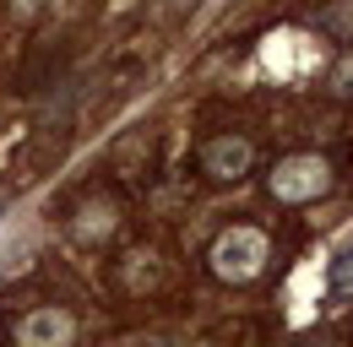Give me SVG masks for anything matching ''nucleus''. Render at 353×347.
Segmentation results:
<instances>
[{
	"mask_svg": "<svg viewBox=\"0 0 353 347\" xmlns=\"http://www.w3.org/2000/svg\"><path fill=\"white\" fill-rule=\"evenodd\" d=\"M266 260H272V239L256 222H228L218 239L207 244V271L218 282H228V288H250L266 271Z\"/></svg>",
	"mask_w": 353,
	"mask_h": 347,
	"instance_id": "obj_1",
	"label": "nucleus"
},
{
	"mask_svg": "<svg viewBox=\"0 0 353 347\" xmlns=\"http://www.w3.org/2000/svg\"><path fill=\"white\" fill-rule=\"evenodd\" d=\"M266 190L277 201H288V207H310V201H321V196L337 190L332 158H321V152H288L277 169L266 174Z\"/></svg>",
	"mask_w": 353,
	"mask_h": 347,
	"instance_id": "obj_2",
	"label": "nucleus"
},
{
	"mask_svg": "<svg viewBox=\"0 0 353 347\" xmlns=\"http://www.w3.org/2000/svg\"><path fill=\"white\" fill-rule=\"evenodd\" d=\"M250 169H256V141L250 136H212L201 147V174L212 185H239Z\"/></svg>",
	"mask_w": 353,
	"mask_h": 347,
	"instance_id": "obj_3",
	"label": "nucleus"
},
{
	"mask_svg": "<svg viewBox=\"0 0 353 347\" xmlns=\"http://www.w3.org/2000/svg\"><path fill=\"white\" fill-rule=\"evenodd\" d=\"M163 255L152 250V244H136V250H125L120 255V266H114V277H120V288L131 293V299H147V293H158L163 288Z\"/></svg>",
	"mask_w": 353,
	"mask_h": 347,
	"instance_id": "obj_4",
	"label": "nucleus"
},
{
	"mask_svg": "<svg viewBox=\"0 0 353 347\" xmlns=\"http://www.w3.org/2000/svg\"><path fill=\"white\" fill-rule=\"evenodd\" d=\"M71 337H77V320L65 309H33V315L17 320V342L22 347H60Z\"/></svg>",
	"mask_w": 353,
	"mask_h": 347,
	"instance_id": "obj_5",
	"label": "nucleus"
},
{
	"mask_svg": "<svg viewBox=\"0 0 353 347\" xmlns=\"http://www.w3.org/2000/svg\"><path fill=\"white\" fill-rule=\"evenodd\" d=\"M120 228V201L114 196H88L82 207H77V222H71V233H77V244H103L109 233Z\"/></svg>",
	"mask_w": 353,
	"mask_h": 347,
	"instance_id": "obj_6",
	"label": "nucleus"
},
{
	"mask_svg": "<svg viewBox=\"0 0 353 347\" xmlns=\"http://www.w3.org/2000/svg\"><path fill=\"white\" fill-rule=\"evenodd\" d=\"M315 28L332 33L337 43H353V0H332V6H321V11H315Z\"/></svg>",
	"mask_w": 353,
	"mask_h": 347,
	"instance_id": "obj_7",
	"label": "nucleus"
},
{
	"mask_svg": "<svg viewBox=\"0 0 353 347\" xmlns=\"http://www.w3.org/2000/svg\"><path fill=\"white\" fill-rule=\"evenodd\" d=\"M332 299H353V239L332 260Z\"/></svg>",
	"mask_w": 353,
	"mask_h": 347,
	"instance_id": "obj_8",
	"label": "nucleus"
},
{
	"mask_svg": "<svg viewBox=\"0 0 353 347\" xmlns=\"http://www.w3.org/2000/svg\"><path fill=\"white\" fill-rule=\"evenodd\" d=\"M44 11H49V0H11V17L17 22H39Z\"/></svg>",
	"mask_w": 353,
	"mask_h": 347,
	"instance_id": "obj_9",
	"label": "nucleus"
},
{
	"mask_svg": "<svg viewBox=\"0 0 353 347\" xmlns=\"http://www.w3.org/2000/svg\"><path fill=\"white\" fill-rule=\"evenodd\" d=\"M332 92H343V98H353V49L343 54V65H337V76H332Z\"/></svg>",
	"mask_w": 353,
	"mask_h": 347,
	"instance_id": "obj_10",
	"label": "nucleus"
},
{
	"mask_svg": "<svg viewBox=\"0 0 353 347\" xmlns=\"http://www.w3.org/2000/svg\"><path fill=\"white\" fill-rule=\"evenodd\" d=\"M179 6H196V0H179Z\"/></svg>",
	"mask_w": 353,
	"mask_h": 347,
	"instance_id": "obj_11",
	"label": "nucleus"
}]
</instances>
